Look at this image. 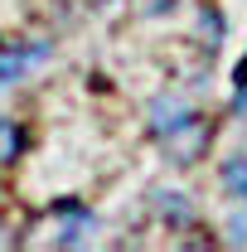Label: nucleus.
I'll return each mask as SVG.
<instances>
[{"mask_svg":"<svg viewBox=\"0 0 247 252\" xmlns=\"http://www.w3.org/2000/svg\"><path fill=\"white\" fill-rule=\"evenodd\" d=\"M44 233H49V238H44L49 248H83V243H93L97 219L88 214V209H78V204H63V209H54V214H49Z\"/></svg>","mask_w":247,"mask_h":252,"instance_id":"obj_1","label":"nucleus"},{"mask_svg":"<svg viewBox=\"0 0 247 252\" xmlns=\"http://www.w3.org/2000/svg\"><path fill=\"white\" fill-rule=\"evenodd\" d=\"M209 141H214V122H209V117H194V112H189L185 122H180L170 136H165V146H170V160H180V165H194V160H204V156H209Z\"/></svg>","mask_w":247,"mask_h":252,"instance_id":"obj_2","label":"nucleus"},{"mask_svg":"<svg viewBox=\"0 0 247 252\" xmlns=\"http://www.w3.org/2000/svg\"><path fill=\"white\" fill-rule=\"evenodd\" d=\"M146 112H151V131L165 141V136H170V131H175V126L189 117V102H185V97H175V93H160L151 107H146Z\"/></svg>","mask_w":247,"mask_h":252,"instance_id":"obj_3","label":"nucleus"},{"mask_svg":"<svg viewBox=\"0 0 247 252\" xmlns=\"http://www.w3.org/2000/svg\"><path fill=\"white\" fill-rule=\"evenodd\" d=\"M151 204H155V214L165 223H175V228H189L194 223V204H189L185 194H175V189H155Z\"/></svg>","mask_w":247,"mask_h":252,"instance_id":"obj_4","label":"nucleus"},{"mask_svg":"<svg viewBox=\"0 0 247 252\" xmlns=\"http://www.w3.org/2000/svg\"><path fill=\"white\" fill-rule=\"evenodd\" d=\"M218 180H223V194H228V199L247 204V151L223 160V165H218Z\"/></svg>","mask_w":247,"mask_h":252,"instance_id":"obj_5","label":"nucleus"},{"mask_svg":"<svg viewBox=\"0 0 247 252\" xmlns=\"http://www.w3.org/2000/svg\"><path fill=\"white\" fill-rule=\"evenodd\" d=\"M44 54H49V44H34V49H15V54H5V59H0V88H10V83H15L30 63H39Z\"/></svg>","mask_w":247,"mask_h":252,"instance_id":"obj_6","label":"nucleus"},{"mask_svg":"<svg viewBox=\"0 0 247 252\" xmlns=\"http://www.w3.org/2000/svg\"><path fill=\"white\" fill-rule=\"evenodd\" d=\"M20 151H25V131L10 122V117H0V170H5V165H15Z\"/></svg>","mask_w":247,"mask_h":252,"instance_id":"obj_7","label":"nucleus"},{"mask_svg":"<svg viewBox=\"0 0 247 252\" xmlns=\"http://www.w3.org/2000/svg\"><path fill=\"white\" fill-rule=\"evenodd\" d=\"M233 112H238V117H247V73H243V88H238V102H233Z\"/></svg>","mask_w":247,"mask_h":252,"instance_id":"obj_8","label":"nucleus"}]
</instances>
